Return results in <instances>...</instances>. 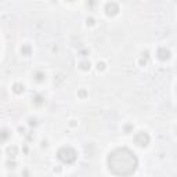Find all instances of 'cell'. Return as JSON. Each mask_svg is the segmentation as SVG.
I'll return each mask as SVG.
<instances>
[{"mask_svg": "<svg viewBox=\"0 0 177 177\" xmlns=\"http://www.w3.org/2000/svg\"><path fill=\"white\" fill-rule=\"evenodd\" d=\"M138 159L131 150L122 147L116 148L108 155V169L115 176L129 177L137 170Z\"/></svg>", "mask_w": 177, "mask_h": 177, "instance_id": "1", "label": "cell"}, {"mask_svg": "<svg viewBox=\"0 0 177 177\" xmlns=\"http://www.w3.org/2000/svg\"><path fill=\"white\" fill-rule=\"evenodd\" d=\"M57 158L65 165H72L78 158V152L72 147H61L57 152Z\"/></svg>", "mask_w": 177, "mask_h": 177, "instance_id": "2", "label": "cell"}, {"mask_svg": "<svg viewBox=\"0 0 177 177\" xmlns=\"http://www.w3.org/2000/svg\"><path fill=\"white\" fill-rule=\"evenodd\" d=\"M133 140L138 147H147L150 144V136H148L147 131H138V133L134 134Z\"/></svg>", "mask_w": 177, "mask_h": 177, "instance_id": "3", "label": "cell"}, {"mask_svg": "<svg viewBox=\"0 0 177 177\" xmlns=\"http://www.w3.org/2000/svg\"><path fill=\"white\" fill-rule=\"evenodd\" d=\"M119 13V6L116 4L115 1H110L105 4V14L108 17H114Z\"/></svg>", "mask_w": 177, "mask_h": 177, "instance_id": "4", "label": "cell"}, {"mask_svg": "<svg viewBox=\"0 0 177 177\" xmlns=\"http://www.w3.org/2000/svg\"><path fill=\"white\" fill-rule=\"evenodd\" d=\"M156 55H158V58L161 61H167L172 54H170V50L169 48H166V47H159L158 51H156Z\"/></svg>", "mask_w": 177, "mask_h": 177, "instance_id": "5", "label": "cell"}, {"mask_svg": "<svg viewBox=\"0 0 177 177\" xmlns=\"http://www.w3.org/2000/svg\"><path fill=\"white\" fill-rule=\"evenodd\" d=\"M21 54L22 55H31V53H32V47L31 44H22L21 46Z\"/></svg>", "mask_w": 177, "mask_h": 177, "instance_id": "6", "label": "cell"}, {"mask_svg": "<svg viewBox=\"0 0 177 177\" xmlns=\"http://www.w3.org/2000/svg\"><path fill=\"white\" fill-rule=\"evenodd\" d=\"M6 151H7V155L10 156V158H14L17 155V152H18V148L15 145H8Z\"/></svg>", "mask_w": 177, "mask_h": 177, "instance_id": "7", "label": "cell"}, {"mask_svg": "<svg viewBox=\"0 0 177 177\" xmlns=\"http://www.w3.org/2000/svg\"><path fill=\"white\" fill-rule=\"evenodd\" d=\"M24 84L22 83H14V86H13V91L15 94H21L22 91H24Z\"/></svg>", "mask_w": 177, "mask_h": 177, "instance_id": "8", "label": "cell"}, {"mask_svg": "<svg viewBox=\"0 0 177 177\" xmlns=\"http://www.w3.org/2000/svg\"><path fill=\"white\" fill-rule=\"evenodd\" d=\"M8 137H10V131L8 130H6L4 129V130L0 131V141H6Z\"/></svg>", "mask_w": 177, "mask_h": 177, "instance_id": "9", "label": "cell"}, {"mask_svg": "<svg viewBox=\"0 0 177 177\" xmlns=\"http://www.w3.org/2000/svg\"><path fill=\"white\" fill-rule=\"evenodd\" d=\"M44 79H46V75H44L43 72H36V73H35V80H36V82L40 83V82H43Z\"/></svg>", "mask_w": 177, "mask_h": 177, "instance_id": "10", "label": "cell"}, {"mask_svg": "<svg viewBox=\"0 0 177 177\" xmlns=\"http://www.w3.org/2000/svg\"><path fill=\"white\" fill-rule=\"evenodd\" d=\"M79 68H80L82 71H88V69H90V63H88V61H82V63L79 64Z\"/></svg>", "mask_w": 177, "mask_h": 177, "instance_id": "11", "label": "cell"}, {"mask_svg": "<svg viewBox=\"0 0 177 177\" xmlns=\"http://www.w3.org/2000/svg\"><path fill=\"white\" fill-rule=\"evenodd\" d=\"M33 103H35V104H37V105H40L43 103V98L40 97V96H36V97L33 98Z\"/></svg>", "mask_w": 177, "mask_h": 177, "instance_id": "12", "label": "cell"}, {"mask_svg": "<svg viewBox=\"0 0 177 177\" xmlns=\"http://www.w3.org/2000/svg\"><path fill=\"white\" fill-rule=\"evenodd\" d=\"M79 97H82V98H84L86 96H87V91L84 90V88H82V90H79V93H78Z\"/></svg>", "mask_w": 177, "mask_h": 177, "instance_id": "13", "label": "cell"}, {"mask_svg": "<svg viewBox=\"0 0 177 177\" xmlns=\"http://www.w3.org/2000/svg\"><path fill=\"white\" fill-rule=\"evenodd\" d=\"M105 69V64L104 63H98L97 64V71H104Z\"/></svg>", "mask_w": 177, "mask_h": 177, "instance_id": "14", "label": "cell"}, {"mask_svg": "<svg viewBox=\"0 0 177 177\" xmlns=\"http://www.w3.org/2000/svg\"><path fill=\"white\" fill-rule=\"evenodd\" d=\"M87 25H90V26H93L94 24H96V21H94V18H87Z\"/></svg>", "mask_w": 177, "mask_h": 177, "instance_id": "15", "label": "cell"}, {"mask_svg": "<svg viewBox=\"0 0 177 177\" xmlns=\"http://www.w3.org/2000/svg\"><path fill=\"white\" fill-rule=\"evenodd\" d=\"M7 166L11 167V169H13V167H15V162H14V161H8V162H7Z\"/></svg>", "mask_w": 177, "mask_h": 177, "instance_id": "16", "label": "cell"}, {"mask_svg": "<svg viewBox=\"0 0 177 177\" xmlns=\"http://www.w3.org/2000/svg\"><path fill=\"white\" fill-rule=\"evenodd\" d=\"M29 125L35 126V125H36V119H29Z\"/></svg>", "mask_w": 177, "mask_h": 177, "instance_id": "17", "label": "cell"}, {"mask_svg": "<svg viewBox=\"0 0 177 177\" xmlns=\"http://www.w3.org/2000/svg\"><path fill=\"white\" fill-rule=\"evenodd\" d=\"M71 126H76V120H71Z\"/></svg>", "mask_w": 177, "mask_h": 177, "instance_id": "18", "label": "cell"}]
</instances>
